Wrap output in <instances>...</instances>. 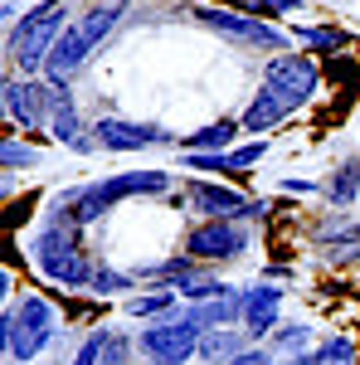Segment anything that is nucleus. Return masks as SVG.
Returning a JSON list of instances; mask_svg holds the SVG:
<instances>
[{
    "label": "nucleus",
    "mask_w": 360,
    "mask_h": 365,
    "mask_svg": "<svg viewBox=\"0 0 360 365\" xmlns=\"http://www.w3.org/2000/svg\"><path fill=\"white\" fill-rule=\"evenodd\" d=\"M63 15H68V0H39L34 10H25V20L10 25V39H5V54L20 73H44V63L54 54L58 34H63Z\"/></svg>",
    "instance_id": "f257e3e1"
},
{
    "label": "nucleus",
    "mask_w": 360,
    "mask_h": 365,
    "mask_svg": "<svg viewBox=\"0 0 360 365\" xmlns=\"http://www.w3.org/2000/svg\"><path fill=\"white\" fill-rule=\"evenodd\" d=\"M29 258H34V268L49 282H63V287H88L93 282V268H98L88 258L78 229L58 225V220H49V225L29 239Z\"/></svg>",
    "instance_id": "f03ea898"
},
{
    "label": "nucleus",
    "mask_w": 360,
    "mask_h": 365,
    "mask_svg": "<svg viewBox=\"0 0 360 365\" xmlns=\"http://www.w3.org/2000/svg\"><path fill=\"white\" fill-rule=\"evenodd\" d=\"M54 327H58V312L49 297H20L15 307H5V327H0V336H5V356L15 365H29L49 341H54Z\"/></svg>",
    "instance_id": "7ed1b4c3"
},
{
    "label": "nucleus",
    "mask_w": 360,
    "mask_h": 365,
    "mask_svg": "<svg viewBox=\"0 0 360 365\" xmlns=\"http://www.w3.org/2000/svg\"><path fill=\"white\" fill-rule=\"evenodd\" d=\"M200 327L180 307H170L166 317H156L151 327H141L137 336V351L146 356L151 365H185L190 356H200Z\"/></svg>",
    "instance_id": "20e7f679"
},
{
    "label": "nucleus",
    "mask_w": 360,
    "mask_h": 365,
    "mask_svg": "<svg viewBox=\"0 0 360 365\" xmlns=\"http://www.w3.org/2000/svg\"><path fill=\"white\" fill-rule=\"evenodd\" d=\"M190 15L205 29L234 39V44H249V49H263V54H292V49H287L292 34H282L277 25L258 20V15H249V10H224V5H215V10H190Z\"/></svg>",
    "instance_id": "39448f33"
},
{
    "label": "nucleus",
    "mask_w": 360,
    "mask_h": 365,
    "mask_svg": "<svg viewBox=\"0 0 360 365\" xmlns=\"http://www.w3.org/2000/svg\"><path fill=\"white\" fill-rule=\"evenodd\" d=\"M263 88L273 93L287 113H297L302 103L317 98V88H322V68H317V58H312V54H273L268 63H263Z\"/></svg>",
    "instance_id": "423d86ee"
},
{
    "label": "nucleus",
    "mask_w": 360,
    "mask_h": 365,
    "mask_svg": "<svg viewBox=\"0 0 360 365\" xmlns=\"http://www.w3.org/2000/svg\"><path fill=\"white\" fill-rule=\"evenodd\" d=\"M180 205L205 215V220H263L273 210L268 200H249L239 190H229V185H215V180H190L180 190Z\"/></svg>",
    "instance_id": "0eeeda50"
},
{
    "label": "nucleus",
    "mask_w": 360,
    "mask_h": 365,
    "mask_svg": "<svg viewBox=\"0 0 360 365\" xmlns=\"http://www.w3.org/2000/svg\"><path fill=\"white\" fill-rule=\"evenodd\" d=\"M249 249V229L244 220H205L185 234V253L195 263H229Z\"/></svg>",
    "instance_id": "6e6552de"
},
{
    "label": "nucleus",
    "mask_w": 360,
    "mask_h": 365,
    "mask_svg": "<svg viewBox=\"0 0 360 365\" xmlns=\"http://www.w3.org/2000/svg\"><path fill=\"white\" fill-rule=\"evenodd\" d=\"M58 93H63V88H54V83L5 78V117H10L15 127H25V132H39V127H44V117H54L49 108L58 103Z\"/></svg>",
    "instance_id": "1a4fd4ad"
},
{
    "label": "nucleus",
    "mask_w": 360,
    "mask_h": 365,
    "mask_svg": "<svg viewBox=\"0 0 360 365\" xmlns=\"http://www.w3.org/2000/svg\"><path fill=\"white\" fill-rule=\"evenodd\" d=\"M93 141L103 146V151H146V146H175L170 132L161 127H151V122H127V117H98L93 127Z\"/></svg>",
    "instance_id": "9d476101"
},
{
    "label": "nucleus",
    "mask_w": 360,
    "mask_h": 365,
    "mask_svg": "<svg viewBox=\"0 0 360 365\" xmlns=\"http://www.w3.org/2000/svg\"><path fill=\"white\" fill-rule=\"evenodd\" d=\"M277 327H282V287H273V282L249 287L244 292V331L253 341H263V336H273Z\"/></svg>",
    "instance_id": "9b49d317"
},
{
    "label": "nucleus",
    "mask_w": 360,
    "mask_h": 365,
    "mask_svg": "<svg viewBox=\"0 0 360 365\" xmlns=\"http://www.w3.org/2000/svg\"><path fill=\"white\" fill-rule=\"evenodd\" d=\"M98 190H103V205L117 210L122 200H132V195H166L170 170H117L108 180H98Z\"/></svg>",
    "instance_id": "f8f14e48"
},
{
    "label": "nucleus",
    "mask_w": 360,
    "mask_h": 365,
    "mask_svg": "<svg viewBox=\"0 0 360 365\" xmlns=\"http://www.w3.org/2000/svg\"><path fill=\"white\" fill-rule=\"evenodd\" d=\"M185 317H190L200 331H210V327H234V322H244V292H239V287H229L224 297H210V302L185 307Z\"/></svg>",
    "instance_id": "ddd939ff"
},
{
    "label": "nucleus",
    "mask_w": 360,
    "mask_h": 365,
    "mask_svg": "<svg viewBox=\"0 0 360 365\" xmlns=\"http://www.w3.org/2000/svg\"><path fill=\"white\" fill-rule=\"evenodd\" d=\"M122 15H127V5H122V0H103V5H88L83 15H78V20H73V29H78V34H83L88 44H93V49H98V44H103V39H108L112 29L122 25Z\"/></svg>",
    "instance_id": "4468645a"
},
{
    "label": "nucleus",
    "mask_w": 360,
    "mask_h": 365,
    "mask_svg": "<svg viewBox=\"0 0 360 365\" xmlns=\"http://www.w3.org/2000/svg\"><path fill=\"white\" fill-rule=\"evenodd\" d=\"M322 195H326V205H331V210L356 205V195H360V156H346V161H341V166L322 180Z\"/></svg>",
    "instance_id": "2eb2a0df"
},
{
    "label": "nucleus",
    "mask_w": 360,
    "mask_h": 365,
    "mask_svg": "<svg viewBox=\"0 0 360 365\" xmlns=\"http://www.w3.org/2000/svg\"><path fill=\"white\" fill-rule=\"evenodd\" d=\"M249 331H229V327H210L205 336H200V356L210 365H229L234 356H244L249 351Z\"/></svg>",
    "instance_id": "dca6fc26"
},
{
    "label": "nucleus",
    "mask_w": 360,
    "mask_h": 365,
    "mask_svg": "<svg viewBox=\"0 0 360 365\" xmlns=\"http://www.w3.org/2000/svg\"><path fill=\"white\" fill-rule=\"evenodd\" d=\"M244 127L234 122V117H220V122H210V127H200L190 137H180V151H234V137H239Z\"/></svg>",
    "instance_id": "f3484780"
},
{
    "label": "nucleus",
    "mask_w": 360,
    "mask_h": 365,
    "mask_svg": "<svg viewBox=\"0 0 360 365\" xmlns=\"http://www.w3.org/2000/svg\"><path fill=\"white\" fill-rule=\"evenodd\" d=\"M49 137H54L58 146H78V141H83V117H78V103H73V93H68V88L58 93V103H54Z\"/></svg>",
    "instance_id": "a211bd4d"
},
{
    "label": "nucleus",
    "mask_w": 360,
    "mask_h": 365,
    "mask_svg": "<svg viewBox=\"0 0 360 365\" xmlns=\"http://www.w3.org/2000/svg\"><path fill=\"white\" fill-rule=\"evenodd\" d=\"M282 117H287V108H282V103H277L273 93L263 88V93H253V98H249V108H244V117H239V127L258 137V132H273V127L282 122Z\"/></svg>",
    "instance_id": "6ab92c4d"
},
{
    "label": "nucleus",
    "mask_w": 360,
    "mask_h": 365,
    "mask_svg": "<svg viewBox=\"0 0 360 365\" xmlns=\"http://www.w3.org/2000/svg\"><path fill=\"white\" fill-rule=\"evenodd\" d=\"M175 302H180V297H175V287L156 282L151 292H132V297H127V317H137V322H156V317H166Z\"/></svg>",
    "instance_id": "aec40b11"
},
{
    "label": "nucleus",
    "mask_w": 360,
    "mask_h": 365,
    "mask_svg": "<svg viewBox=\"0 0 360 365\" xmlns=\"http://www.w3.org/2000/svg\"><path fill=\"white\" fill-rule=\"evenodd\" d=\"M292 44L336 54V49H346V29H341V25H292Z\"/></svg>",
    "instance_id": "412c9836"
},
{
    "label": "nucleus",
    "mask_w": 360,
    "mask_h": 365,
    "mask_svg": "<svg viewBox=\"0 0 360 365\" xmlns=\"http://www.w3.org/2000/svg\"><path fill=\"white\" fill-rule=\"evenodd\" d=\"M322 249H360V220H346L341 210H331V220L317 229Z\"/></svg>",
    "instance_id": "4be33fe9"
},
{
    "label": "nucleus",
    "mask_w": 360,
    "mask_h": 365,
    "mask_svg": "<svg viewBox=\"0 0 360 365\" xmlns=\"http://www.w3.org/2000/svg\"><path fill=\"white\" fill-rule=\"evenodd\" d=\"M127 287H137V273H117L112 263H98L93 282H88V292H98V297H122Z\"/></svg>",
    "instance_id": "5701e85b"
},
{
    "label": "nucleus",
    "mask_w": 360,
    "mask_h": 365,
    "mask_svg": "<svg viewBox=\"0 0 360 365\" xmlns=\"http://www.w3.org/2000/svg\"><path fill=\"white\" fill-rule=\"evenodd\" d=\"M224 292H229V282L205 278V273H190V278L175 282V297H185V302H210V297H224Z\"/></svg>",
    "instance_id": "b1692460"
},
{
    "label": "nucleus",
    "mask_w": 360,
    "mask_h": 365,
    "mask_svg": "<svg viewBox=\"0 0 360 365\" xmlns=\"http://www.w3.org/2000/svg\"><path fill=\"white\" fill-rule=\"evenodd\" d=\"M307 346H312V327L307 322H292V327L273 331V351H282V356H302Z\"/></svg>",
    "instance_id": "393cba45"
},
{
    "label": "nucleus",
    "mask_w": 360,
    "mask_h": 365,
    "mask_svg": "<svg viewBox=\"0 0 360 365\" xmlns=\"http://www.w3.org/2000/svg\"><path fill=\"white\" fill-rule=\"evenodd\" d=\"M312 356H317V365H351L356 361V341L351 336H326Z\"/></svg>",
    "instance_id": "a878e982"
},
{
    "label": "nucleus",
    "mask_w": 360,
    "mask_h": 365,
    "mask_svg": "<svg viewBox=\"0 0 360 365\" xmlns=\"http://www.w3.org/2000/svg\"><path fill=\"white\" fill-rule=\"evenodd\" d=\"M0 166H5V170H25V166H39V151H34L29 141H15V137H5V146H0Z\"/></svg>",
    "instance_id": "bb28decb"
},
{
    "label": "nucleus",
    "mask_w": 360,
    "mask_h": 365,
    "mask_svg": "<svg viewBox=\"0 0 360 365\" xmlns=\"http://www.w3.org/2000/svg\"><path fill=\"white\" fill-rule=\"evenodd\" d=\"M263 156H268V137H253L249 146H234V151H229V175H244V170L258 166Z\"/></svg>",
    "instance_id": "cd10ccee"
},
{
    "label": "nucleus",
    "mask_w": 360,
    "mask_h": 365,
    "mask_svg": "<svg viewBox=\"0 0 360 365\" xmlns=\"http://www.w3.org/2000/svg\"><path fill=\"white\" fill-rule=\"evenodd\" d=\"M132 351H137V341L127 336V331H108V336H103V361L98 365H132Z\"/></svg>",
    "instance_id": "c85d7f7f"
},
{
    "label": "nucleus",
    "mask_w": 360,
    "mask_h": 365,
    "mask_svg": "<svg viewBox=\"0 0 360 365\" xmlns=\"http://www.w3.org/2000/svg\"><path fill=\"white\" fill-rule=\"evenodd\" d=\"M249 15H258V20H268V25H273L277 15H302V0H253Z\"/></svg>",
    "instance_id": "c756f323"
},
{
    "label": "nucleus",
    "mask_w": 360,
    "mask_h": 365,
    "mask_svg": "<svg viewBox=\"0 0 360 365\" xmlns=\"http://www.w3.org/2000/svg\"><path fill=\"white\" fill-rule=\"evenodd\" d=\"M185 170H224L229 175V151H185Z\"/></svg>",
    "instance_id": "7c9ffc66"
},
{
    "label": "nucleus",
    "mask_w": 360,
    "mask_h": 365,
    "mask_svg": "<svg viewBox=\"0 0 360 365\" xmlns=\"http://www.w3.org/2000/svg\"><path fill=\"white\" fill-rule=\"evenodd\" d=\"M103 336H108V331L98 327V331H93L78 351H73V365H98V361H103Z\"/></svg>",
    "instance_id": "2f4dec72"
},
{
    "label": "nucleus",
    "mask_w": 360,
    "mask_h": 365,
    "mask_svg": "<svg viewBox=\"0 0 360 365\" xmlns=\"http://www.w3.org/2000/svg\"><path fill=\"white\" fill-rule=\"evenodd\" d=\"M229 365H277V356H273V351H258V346H249L244 356H234Z\"/></svg>",
    "instance_id": "473e14b6"
},
{
    "label": "nucleus",
    "mask_w": 360,
    "mask_h": 365,
    "mask_svg": "<svg viewBox=\"0 0 360 365\" xmlns=\"http://www.w3.org/2000/svg\"><path fill=\"white\" fill-rule=\"evenodd\" d=\"M317 190H322V185H317V180H302V175H287V180H282V195H317Z\"/></svg>",
    "instance_id": "72a5a7b5"
},
{
    "label": "nucleus",
    "mask_w": 360,
    "mask_h": 365,
    "mask_svg": "<svg viewBox=\"0 0 360 365\" xmlns=\"http://www.w3.org/2000/svg\"><path fill=\"white\" fill-rule=\"evenodd\" d=\"M277 365H317V356H287V361H277Z\"/></svg>",
    "instance_id": "f704fd0d"
}]
</instances>
